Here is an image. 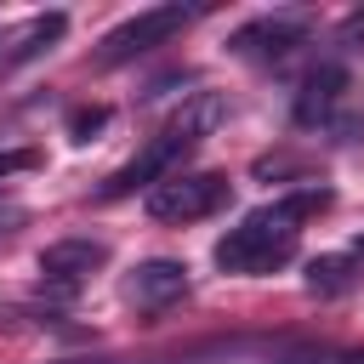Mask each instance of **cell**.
Listing matches in <instances>:
<instances>
[{"label": "cell", "mask_w": 364, "mask_h": 364, "mask_svg": "<svg viewBox=\"0 0 364 364\" xmlns=\"http://www.w3.org/2000/svg\"><path fill=\"white\" fill-rule=\"evenodd\" d=\"M318 210H330V188H301V193H290V199H273V205L250 210L239 228H228V233L216 239V267H222V273H245V279L284 267V262L296 256L301 222L318 216Z\"/></svg>", "instance_id": "6da1fadb"}, {"label": "cell", "mask_w": 364, "mask_h": 364, "mask_svg": "<svg viewBox=\"0 0 364 364\" xmlns=\"http://www.w3.org/2000/svg\"><path fill=\"white\" fill-rule=\"evenodd\" d=\"M193 142H199V136H188V131L171 119L159 136H148V142H142V148H136V154H131V159H125V165L97 188V199H125V193H136V188H148V193H154L165 176H176V171H182V159L193 154Z\"/></svg>", "instance_id": "7a4b0ae2"}, {"label": "cell", "mask_w": 364, "mask_h": 364, "mask_svg": "<svg viewBox=\"0 0 364 364\" xmlns=\"http://www.w3.org/2000/svg\"><path fill=\"white\" fill-rule=\"evenodd\" d=\"M228 199H233V182L222 171H188V176L176 171L148 193V216L154 222H199V216H216Z\"/></svg>", "instance_id": "3957f363"}, {"label": "cell", "mask_w": 364, "mask_h": 364, "mask_svg": "<svg viewBox=\"0 0 364 364\" xmlns=\"http://www.w3.org/2000/svg\"><path fill=\"white\" fill-rule=\"evenodd\" d=\"M193 17H199L193 6H148V11H136L131 23H119L114 34H102L97 63H102V68H119V63H131V57H142V51H154V46H165V40H176Z\"/></svg>", "instance_id": "277c9868"}, {"label": "cell", "mask_w": 364, "mask_h": 364, "mask_svg": "<svg viewBox=\"0 0 364 364\" xmlns=\"http://www.w3.org/2000/svg\"><path fill=\"white\" fill-rule=\"evenodd\" d=\"M347 91H353V80H347V68L341 63H318L301 85H296V125L301 131H330L336 119H341V108H347Z\"/></svg>", "instance_id": "5b68a950"}, {"label": "cell", "mask_w": 364, "mask_h": 364, "mask_svg": "<svg viewBox=\"0 0 364 364\" xmlns=\"http://www.w3.org/2000/svg\"><path fill=\"white\" fill-rule=\"evenodd\" d=\"M301 40H307V17H301V11H279V17L245 23V28L233 34V51L250 57V63H279V57H290Z\"/></svg>", "instance_id": "8992f818"}, {"label": "cell", "mask_w": 364, "mask_h": 364, "mask_svg": "<svg viewBox=\"0 0 364 364\" xmlns=\"http://www.w3.org/2000/svg\"><path fill=\"white\" fill-rule=\"evenodd\" d=\"M102 262H108V250H102L97 239H57V245L40 250V279L68 296V290H80Z\"/></svg>", "instance_id": "52a82bcc"}, {"label": "cell", "mask_w": 364, "mask_h": 364, "mask_svg": "<svg viewBox=\"0 0 364 364\" xmlns=\"http://www.w3.org/2000/svg\"><path fill=\"white\" fill-rule=\"evenodd\" d=\"M125 296H131L142 313H165L171 301H182V296H188V267H182V262H171V256H154V262L131 267Z\"/></svg>", "instance_id": "ba28073f"}, {"label": "cell", "mask_w": 364, "mask_h": 364, "mask_svg": "<svg viewBox=\"0 0 364 364\" xmlns=\"http://www.w3.org/2000/svg\"><path fill=\"white\" fill-rule=\"evenodd\" d=\"M63 28H68L63 11H40V17L17 23V28H6V34H0V68H17V63H28V57L51 51V46L63 40Z\"/></svg>", "instance_id": "9c48e42d"}, {"label": "cell", "mask_w": 364, "mask_h": 364, "mask_svg": "<svg viewBox=\"0 0 364 364\" xmlns=\"http://www.w3.org/2000/svg\"><path fill=\"white\" fill-rule=\"evenodd\" d=\"M353 256H318V262H307V290L313 296H341V290H353Z\"/></svg>", "instance_id": "30bf717a"}, {"label": "cell", "mask_w": 364, "mask_h": 364, "mask_svg": "<svg viewBox=\"0 0 364 364\" xmlns=\"http://www.w3.org/2000/svg\"><path fill=\"white\" fill-rule=\"evenodd\" d=\"M102 125H108V108H102V102H91V108H74V114H68V136H74V142H91Z\"/></svg>", "instance_id": "8fae6325"}, {"label": "cell", "mask_w": 364, "mask_h": 364, "mask_svg": "<svg viewBox=\"0 0 364 364\" xmlns=\"http://www.w3.org/2000/svg\"><path fill=\"white\" fill-rule=\"evenodd\" d=\"M336 46H341V51H364V11L341 17V28H336Z\"/></svg>", "instance_id": "7c38bea8"}, {"label": "cell", "mask_w": 364, "mask_h": 364, "mask_svg": "<svg viewBox=\"0 0 364 364\" xmlns=\"http://www.w3.org/2000/svg\"><path fill=\"white\" fill-rule=\"evenodd\" d=\"M330 353L324 347H296V353H284V358H273V364H324Z\"/></svg>", "instance_id": "4fadbf2b"}, {"label": "cell", "mask_w": 364, "mask_h": 364, "mask_svg": "<svg viewBox=\"0 0 364 364\" xmlns=\"http://www.w3.org/2000/svg\"><path fill=\"white\" fill-rule=\"evenodd\" d=\"M353 262H364V233H358V239H353Z\"/></svg>", "instance_id": "5bb4252c"}, {"label": "cell", "mask_w": 364, "mask_h": 364, "mask_svg": "<svg viewBox=\"0 0 364 364\" xmlns=\"http://www.w3.org/2000/svg\"><path fill=\"white\" fill-rule=\"evenodd\" d=\"M336 364H364V353H347V358H336Z\"/></svg>", "instance_id": "9a60e30c"}]
</instances>
